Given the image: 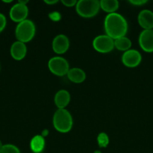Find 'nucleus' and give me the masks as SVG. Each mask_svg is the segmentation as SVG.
Wrapping results in <instances>:
<instances>
[{
  "instance_id": "obj_1",
  "label": "nucleus",
  "mask_w": 153,
  "mask_h": 153,
  "mask_svg": "<svg viewBox=\"0 0 153 153\" xmlns=\"http://www.w3.org/2000/svg\"><path fill=\"white\" fill-rule=\"evenodd\" d=\"M104 26L106 35L113 40L125 36L128 28L125 18L116 12L106 15Z\"/></svg>"
},
{
  "instance_id": "obj_2",
  "label": "nucleus",
  "mask_w": 153,
  "mask_h": 153,
  "mask_svg": "<svg viewBox=\"0 0 153 153\" xmlns=\"http://www.w3.org/2000/svg\"><path fill=\"white\" fill-rule=\"evenodd\" d=\"M52 123L56 131L61 133H68L73 126V118L70 112L65 108L57 109L52 117Z\"/></svg>"
},
{
  "instance_id": "obj_3",
  "label": "nucleus",
  "mask_w": 153,
  "mask_h": 153,
  "mask_svg": "<svg viewBox=\"0 0 153 153\" xmlns=\"http://www.w3.org/2000/svg\"><path fill=\"white\" fill-rule=\"evenodd\" d=\"M35 25L30 19H25L19 22L15 28V36L18 41L28 43L34 38L35 35Z\"/></svg>"
},
{
  "instance_id": "obj_4",
  "label": "nucleus",
  "mask_w": 153,
  "mask_h": 153,
  "mask_svg": "<svg viewBox=\"0 0 153 153\" xmlns=\"http://www.w3.org/2000/svg\"><path fill=\"white\" fill-rule=\"evenodd\" d=\"M76 11L83 18H92L95 16L100 10L98 0H80L76 2Z\"/></svg>"
},
{
  "instance_id": "obj_5",
  "label": "nucleus",
  "mask_w": 153,
  "mask_h": 153,
  "mask_svg": "<svg viewBox=\"0 0 153 153\" xmlns=\"http://www.w3.org/2000/svg\"><path fill=\"white\" fill-rule=\"evenodd\" d=\"M48 68L52 74L58 76L67 75L68 72L70 70L67 60L60 56L51 58L48 61Z\"/></svg>"
},
{
  "instance_id": "obj_6",
  "label": "nucleus",
  "mask_w": 153,
  "mask_h": 153,
  "mask_svg": "<svg viewBox=\"0 0 153 153\" xmlns=\"http://www.w3.org/2000/svg\"><path fill=\"white\" fill-rule=\"evenodd\" d=\"M92 46L97 52L108 53L114 49V40L106 34L98 35L92 41Z\"/></svg>"
},
{
  "instance_id": "obj_7",
  "label": "nucleus",
  "mask_w": 153,
  "mask_h": 153,
  "mask_svg": "<svg viewBox=\"0 0 153 153\" xmlns=\"http://www.w3.org/2000/svg\"><path fill=\"white\" fill-rule=\"evenodd\" d=\"M142 61V55L140 53L139 51L136 49H129V50L124 52L122 55V62L125 67L129 68H134Z\"/></svg>"
},
{
  "instance_id": "obj_8",
  "label": "nucleus",
  "mask_w": 153,
  "mask_h": 153,
  "mask_svg": "<svg viewBox=\"0 0 153 153\" xmlns=\"http://www.w3.org/2000/svg\"><path fill=\"white\" fill-rule=\"evenodd\" d=\"M28 15V8L26 4H22L17 2L14 4L10 9L9 16L10 18L16 22H21L27 19Z\"/></svg>"
},
{
  "instance_id": "obj_9",
  "label": "nucleus",
  "mask_w": 153,
  "mask_h": 153,
  "mask_svg": "<svg viewBox=\"0 0 153 153\" xmlns=\"http://www.w3.org/2000/svg\"><path fill=\"white\" fill-rule=\"evenodd\" d=\"M139 45L146 52H153V29L142 30L139 35Z\"/></svg>"
},
{
  "instance_id": "obj_10",
  "label": "nucleus",
  "mask_w": 153,
  "mask_h": 153,
  "mask_svg": "<svg viewBox=\"0 0 153 153\" xmlns=\"http://www.w3.org/2000/svg\"><path fill=\"white\" fill-rule=\"evenodd\" d=\"M69 46H70V41H69L68 37L64 34H58L52 40V50L55 53L58 54V55L65 53L69 49Z\"/></svg>"
},
{
  "instance_id": "obj_11",
  "label": "nucleus",
  "mask_w": 153,
  "mask_h": 153,
  "mask_svg": "<svg viewBox=\"0 0 153 153\" xmlns=\"http://www.w3.org/2000/svg\"><path fill=\"white\" fill-rule=\"evenodd\" d=\"M139 25L145 29H153V11L148 9H144L137 16Z\"/></svg>"
},
{
  "instance_id": "obj_12",
  "label": "nucleus",
  "mask_w": 153,
  "mask_h": 153,
  "mask_svg": "<svg viewBox=\"0 0 153 153\" xmlns=\"http://www.w3.org/2000/svg\"><path fill=\"white\" fill-rule=\"evenodd\" d=\"M10 53L12 58L16 61H21L26 57L27 53V48L26 43L18 40L12 43L10 49Z\"/></svg>"
},
{
  "instance_id": "obj_13",
  "label": "nucleus",
  "mask_w": 153,
  "mask_h": 153,
  "mask_svg": "<svg viewBox=\"0 0 153 153\" xmlns=\"http://www.w3.org/2000/svg\"><path fill=\"white\" fill-rule=\"evenodd\" d=\"M70 101V94L66 90L57 91L54 97V102L58 109H64Z\"/></svg>"
},
{
  "instance_id": "obj_14",
  "label": "nucleus",
  "mask_w": 153,
  "mask_h": 153,
  "mask_svg": "<svg viewBox=\"0 0 153 153\" xmlns=\"http://www.w3.org/2000/svg\"><path fill=\"white\" fill-rule=\"evenodd\" d=\"M67 76L68 79L70 82L75 84L82 83L85 81L86 78V75L84 70H82L80 68H77V67L70 68L68 72Z\"/></svg>"
},
{
  "instance_id": "obj_15",
  "label": "nucleus",
  "mask_w": 153,
  "mask_h": 153,
  "mask_svg": "<svg viewBox=\"0 0 153 153\" xmlns=\"http://www.w3.org/2000/svg\"><path fill=\"white\" fill-rule=\"evenodd\" d=\"M45 147V138L40 134H37L32 138L30 141V149L34 153L43 152Z\"/></svg>"
},
{
  "instance_id": "obj_16",
  "label": "nucleus",
  "mask_w": 153,
  "mask_h": 153,
  "mask_svg": "<svg viewBox=\"0 0 153 153\" xmlns=\"http://www.w3.org/2000/svg\"><path fill=\"white\" fill-rule=\"evenodd\" d=\"M100 7L108 13H116L119 7V2L117 0H100Z\"/></svg>"
},
{
  "instance_id": "obj_17",
  "label": "nucleus",
  "mask_w": 153,
  "mask_h": 153,
  "mask_svg": "<svg viewBox=\"0 0 153 153\" xmlns=\"http://www.w3.org/2000/svg\"><path fill=\"white\" fill-rule=\"evenodd\" d=\"M131 46V40L126 36L114 40V47L116 48L118 50L126 52V51L130 49Z\"/></svg>"
},
{
  "instance_id": "obj_18",
  "label": "nucleus",
  "mask_w": 153,
  "mask_h": 153,
  "mask_svg": "<svg viewBox=\"0 0 153 153\" xmlns=\"http://www.w3.org/2000/svg\"><path fill=\"white\" fill-rule=\"evenodd\" d=\"M98 145L100 148H106L110 143V139L105 132L99 133L97 137Z\"/></svg>"
},
{
  "instance_id": "obj_19",
  "label": "nucleus",
  "mask_w": 153,
  "mask_h": 153,
  "mask_svg": "<svg viewBox=\"0 0 153 153\" xmlns=\"http://www.w3.org/2000/svg\"><path fill=\"white\" fill-rule=\"evenodd\" d=\"M0 153H20L19 148L14 144H4L0 149Z\"/></svg>"
},
{
  "instance_id": "obj_20",
  "label": "nucleus",
  "mask_w": 153,
  "mask_h": 153,
  "mask_svg": "<svg viewBox=\"0 0 153 153\" xmlns=\"http://www.w3.org/2000/svg\"><path fill=\"white\" fill-rule=\"evenodd\" d=\"M50 19L51 20L54 21V22H57V21H59L62 18V15L58 11H52L48 14Z\"/></svg>"
},
{
  "instance_id": "obj_21",
  "label": "nucleus",
  "mask_w": 153,
  "mask_h": 153,
  "mask_svg": "<svg viewBox=\"0 0 153 153\" xmlns=\"http://www.w3.org/2000/svg\"><path fill=\"white\" fill-rule=\"evenodd\" d=\"M6 24H7V19L3 13H0V33L5 28Z\"/></svg>"
},
{
  "instance_id": "obj_22",
  "label": "nucleus",
  "mask_w": 153,
  "mask_h": 153,
  "mask_svg": "<svg viewBox=\"0 0 153 153\" xmlns=\"http://www.w3.org/2000/svg\"><path fill=\"white\" fill-rule=\"evenodd\" d=\"M76 2H77L76 0H62V3L68 7L76 6Z\"/></svg>"
},
{
  "instance_id": "obj_23",
  "label": "nucleus",
  "mask_w": 153,
  "mask_h": 153,
  "mask_svg": "<svg viewBox=\"0 0 153 153\" xmlns=\"http://www.w3.org/2000/svg\"><path fill=\"white\" fill-rule=\"evenodd\" d=\"M129 2L134 6H142L148 2L147 0H130Z\"/></svg>"
},
{
  "instance_id": "obj_24",
  "label": "nucleus",
  "mask_w": 153,
  "mask_h": 153,
  "mask_svg": "<svg viewBox=\"0 0 153 153\" xmlns=\"http://www.w3.org/2000/svg\"><path fill=\"white\" fill-rule=\"evenodd\" d=\"M58 0H44V2L46 3V4H56L58 2Z\"/></svg>"
},
{
  "instance_id": "obj_25",
  "label": "nucleus",
  "mask_w": 153,
  "mask_h": 153,
  "mask_svg": "<svg viewBox=\"0 0 153 153\" xmlns=\"http://www.w3.org/2000/svg\"><path fill=\"white\" fill-rule=\"evenodd\" d=\"M48 133H49V131H48V130H47V129H45V130H44L43 131H42L41 134H40V135H41L42 137H44V138H45V137H46V136H47Z\"/></svg>"
},
{
  "instance_id": "obj_26",
  "label": "nucleus",
  "mask_w": 153,
  "mask_h": 153,
  "mask_svg": "<svg viewBox=\"0 0 153 153\" xmlns=\"http://www.w3.org/2000/svg\"><path fill=\"white\" fill-rule=\"evenodd\" d=\"M18 2L21 3V4H26V5H27V3L28 2V0H26V1H22V0H20V1H18Z\"/></svg>"
},
{
  "instance_id": "obj_27",
  "label": "nucleus",
  "mask_w": 153,
  "mask_h": 153,
  "mask_svg": "<svg viewBox=\"0 0 153 153\" xmlns=\"http://www.w3.org/2000/svg\"><path fill=\"white\" fill-rule=\"evenodd\" d=\"M3 145H4V144H3V143H2V140H0V149H1V148L2 147Z\"/></svg>"
},
{
  "instance_id": "obj_28",
  "label": "nucleus",
  "mask_w": 153,
  "mask_h": 153,
  "mask_svg": "<svg viewBox=\"0 0 153 153\" xmlns=\"http://www.w3.org/2000/svg\"><path fill=\"white\" fill-rule=\"evenodd\" d=\"M93 153H101V152L100 150H95Z\"/></svg>"
},
{
  "instance_id": "obj_29",
  "label": "nucleus",
  "mask_w": 153,
  "mask_h": 153,
  "mask_svg": "<svg viewBox=\"0 0 153 153\" xmlns=\"http://www.w3.org/2000/svg\"><path fill=\"white\" fill-rule=\"evenodd\" d=\"M4 2H6V3H10V2H12L11 0H9V1H3Z\"/></svg>"
},
{
  "instance_id": "obj_30",
  "label": "nucleus",
  "mask_w": 153,
  "mask_h": 153,
  "mask_svg": "<svg viewBox=\"0 0 153 153\" xmlns=\"http://www.w3.org/2000/svg\"><path fill=\"white\" fill-rule=\"evenodd\" d=\"M0 69H1V67H0Z\"/></svg>"
}]
</instances>
